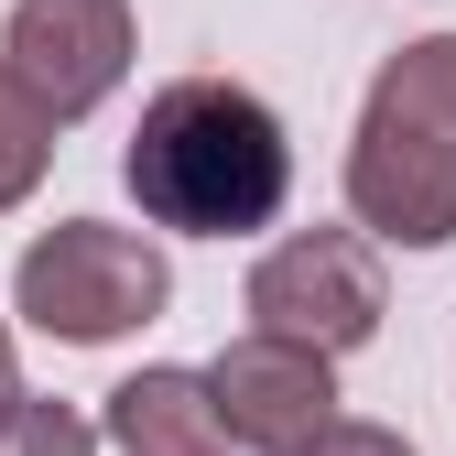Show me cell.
Here are the masks:
<instances>
[{"mask_svg":"<svg viewBox=\"0 0 456 456\" xmlns=\"http://www.w3.org/2000/svg\"><path fill=\"white\" fill-rule=\"evenodd\" d=\"M120 185L142 196L152 228L185 240H250L294 196V142H282L272 98L240 77H175L142 98V131L120 152Z\"/></svg>","mask_w":456,"mask_h":456,"instance_id":"6da1fadb","label":"cell"},{"mask_svg":"<svg viewBox=\"0 0 456 456\" xmlns=\"http://www.w3.org/2000/svg\"><path fill=\"white\" fill-rule=\"evenodd\" d=\"M348 217L380 228L391 250L456 240V33L403 44L370 77L359 142H348Z\"/></svg>","mask_w":456,"mask_h":456,"instance_id":"7a4b0ae2","label":"cell"},{"mask_svg":"<svg viewBox=\"0 0 456 456\" xmlns=\"http://www.w3.org/2000/svg\"><path fill=\"white\" fill-rule=\"evenodd\" d=\"M12 305H22V326L66 337V348H109V337H131L175 305V261L109 217H54L12 261Z\"/></svg>","mask_w":456,"mask_h":456,"instance_id":"3957f363","label":"cell"},{"mask_svg":"<svg viewBox=\"0 0 456 456\" xmlns=\"http://www.w3.org/2000/svg\"><path fill=\"white\" fill-rule=\"evenodd\" d=\"M250 326L261 337H294V348H326L348 359L380 337V261L359 228H305L250 261Z\"/></svg>","mask_w":456,"mask_h":456,"instance_id":"277c9868","label":"cell"},{"mask_svg":"<svg viewBox=\"0 0 456 456\" xmlns=\"http://www.w3.org/2000/svg\"><path fill=\"white\" fill-rule=\"evenodd\" d=\"M0 66L54 109V131L87 120V109H109L120 77H131V0H12Z\"/></svg>","mask_w":456,"mask_h":456,"instance_id":"5b68a950","label":"cell"},{"mask_svg":"<svg viewBox=\"0 0 456 456\" xmlns=\"http://www.w3.org/2000/svg\"><path fill=\"white\" fill-rule=\"evenodd\" d=\"M207 403H217L228 445L282 456V445H305L315 424H337V359L250 326V337H228V348L207 359Z\"/></svg>","mask_w":456,"mask_h":456,"instance_id":"8992f818","label":"cell"},{"mask_svg":"<svg viewBox=\"0 0 456 456\" xmlns=\"http://www.w3.org/2000/svg\"><path fill=\"white\" fill-rule=\"evenodd\" d=\"M109 445L120 456H228L207 370H131L120 391H109Z\"/></svg>","mask_w":456,"mask_h":456,"instance_id":"52a82bcc","label":"cell"},{"mask_svg":"<svg viewBox=\"0 0 456 456\" xmlns=\"http://www.w3.org/2000/svg\"><path fill=\"white\" fill-rule=\"evenodd\" d=\"M44 163H54V109H44L12 66H0V217L44 185Z\"/></svg>","mask_w":456,"mask_h":456,"instance_id":"ba28073f","label":"cell"},{"mask_svg":"<svg viewBox=\"0 0 456 456\" xmlns=\"http://www.w3.org/2000/svg\"><path fill=\"white\" fill-rule=\"evenodd\" d=\"M0 456H98V435H87V413H66V403H22L0 413Z\"/></svg>","mask_w":456,"mask_h":456,"instance_id":"9c48e42d","label":"cell"},{"mask_svg":"<svg viewBox=\"0 0 456 456\" xmlns=\"http://www.w3.org/2000/svg\"><path fill=\"white\" fill-rule=\"evenodd\" d=\"M282 456H413V445L391 424H348V413H337V424H315L305 445H282Z\"/></svg>","mask_w":456,"mask_h":456,"instance_id":"30bf717a","label":"cell"},{"mask_svg":"<svg viewBox=\"0 0 456 456\" xmlns=\"http://www.w3.org/2000/svg\"><path fill=\"white\" fill-rule=\"evenodd\" d=\"M22 403V359H12V326H0V413Z\"/></svg>","mask_w":456,"mask_h":456,"instance_id":"8fae6325","label":"cell"}]
</instances>
